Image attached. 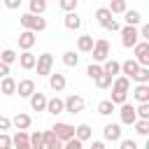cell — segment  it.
Returning <instances> with one entry per match:
<instances>
[{
    "instance_id": "12",
    "label": "cell",
    "mask_w": 149,
    "mask_h": 149,
    "mask_svg": "<svg viewBox=\"0 0 149 149\" xmlns=\"http://www.w3.org/2000/svg\"><path fill=\"white\" fill-rule=\"evenodd\" d=\"M16 93H19L21 98H30V95L35 93V81H33V79H21V81H16Z\"/></svg>"
},
{
    "instance_id": "10",
    "label": "cell",
    "mask_w": 149,
    "mask_h": 149,
    "mask_svg": "<svg viewBox=\"0 0 149 149\" xmlns=\"http://www.w3.org/2000/svg\"><path fill=\"white\" fill-rule=\"evenodd\" d=\"M102 74H107V77H119L121 74V63L119 61H114V58H107L105 63H102Z\"/></svg>"
},
{
    "instance_id": "43",
    "label": "cell",
    "mask_w": 149,
    "mask_h": 149,
    "mask_svg": "<svg viewBox=\"0 0 149 149\" xmlns=\"http://www.w3.org/2000/svg\"><path fill=\"white\" fill-rule=\"evenodd\" d=\"M63 149H81V142H79V140H74V137H72V140H68V142H65V144H63Z\"/></svg>"
},
{
    "instance_id": "2",
    "label": "cell",
    "mask_w": 149,
    "mask_h": 149,
    "mask_svg": "<svg viewBox=\"0 0 149 149\" xmlns=\"http://www.w3.org/2000/svg\"><path fill=\"white\" fill-rule=\"evenodd\" d=\"M91 54H93V63H105L107 58H109V42L105 40V37H100V40H95V44H93V49H91Z\"/></svg>"
},
{
    "instance_id": "1",
    "label": "cell",
    "mask_w": 149,
    "mask_h": 149,
    "mask_svg": "<svg viewBox=\"0 0 149 149\" xmlns=\"http://www.w3.org/2000/svg\"><path fill=\"white\" fill-rule=\"evenodd\" d=\"M19 23L23 26V30H30V33H42L47 28V19L33 16V14H21L19 16Z\"/></svg>"
},
{
    "instance_id": "4",
    "label": "cell",
    "mask_w": 149,
    "mask_h": 149,
    "mask_svg": "<svg viewBox=\"0 0 149 149\" xmlns=\"http://www.w3.org/2000/svg\"><path fill=\"white\" fill-rule=\"evenodd\" d=\"M133 54H135V63L140 68H149V42H137L133 47Z\"/></svg>"
},
{
    "instance_id": "35",
    "label": "cell",
    "mask_w": 149,
    "mask_h": 149,
    "mask_svg": "<svg viewBox=\"0 0 149 149\" xmlns=\"http://www.w3.org/2000/svg\"><path fill=\"white\" fill-rule=\"evenodd\" d=\"M86 74H88V77H91V79L95 81V79H98V77L102 74V65H98V63H91V65L86 68Z\"/></svg>"
},
{
    "instance_id": "34",
    "label": "cell",
    "mask_w": 149,
    "mask_h": 149,
    "mask_svg": "<svg viewBox=\"0 0 149 149\" xmlns=\"http://www.w3.org/2000/svg\"><path fill=\"white\" fill-rule=\"evenodd\" d=\"M63 63H65L68 68H77V63H79V56H77L74 51H65V54H63Z\"/></svg>"
},
{
    "instance_id": "25",
    "label": "cell",
    "mask_w": 149,
    "mask_h": 149,
    "mask_svg": "<svg viewBox=\"0 0 149 149\" xmlns=\"http://www.w3.org/2000/svg\"><path fill=\"white\" fill-rule=\"evenodd\" d=\"M128 88H130V79H126L123 74L114 77V81H112V91H119V93H128Z\"/></svg>"
},
{
    "instance_id": "8",
    "label": "cell",
    "mask_w": 149,
    "mask_h": 149,
    "mask_svg": "<svg viewBox=\"0 0 149 149\" xmlns=\"http://www.w3.org/2000/svg\"><path fill=\"white\" fill-rule=\"evenodd\" d=\"M119 116H121V123H128V126H133V123L137 121V116H135V107H133V105H128V102H123V105H121Z\"/></svg>"
},
{
    "instance_id": "44",
    "label": "cell",
    "mask_w": 149,
    "mask_h": 149,
    "mask_svg": "<svg viewBox=\"0 0 149 149\" xmlns=\"http://www.w3.org/2000/svg\"><path fill=\"white\" fill-rule=\"evenodd\" d=\"M105 28H107V30H112V33H116V30H121V23H119L116 19H112V21H109Z\"/></svg>"
},
{
    "instance_id": "31",
    "label": "cell",
    "mask_w": 149,
    "mask_h": 149,
    "mask_svg": "<svg viewBox=\"0 0 149 149\" xmlns=\"http://www.w3.org/2000/svg\"><path fill=\"white\" fill-rule=\"evenodd\" d=\"M16 58H19V54H16L14 49H5V51L0 54V63H2V65H12V63H16Z\"/></svg>"
},
{
    "instance_id": "37",
    "label": "cell",
    "mask_w": 149,
    "mask_h": 149,
    "mask_svg": "<svg viewBox=\"0 0 149 149\" xmlns=\"http://www.w3.org/2000/svg\"><path fill=\"white\" fill-rule=\"evenodd\" d=\"M77 5H79L77 0H61V9L68 12V14H70V12H77Z\"/></svg>"
},
{
    "instance_id": "39",
    "label": "cell",
    "mask_w": 149,
    "mask_h": 149,
    "mask_svg": "<svg viewBox=\"0 0 149 149\" xmlns=\"http://www.w3.org/2000/svg\"><path fill=\"white\" fill-rule=\"evenodd\" d=\"M133 126H135V133L137 135H147L149 133V121H135Z\"/></svg>"
},
{
    "instance_id": "13",
    "label": "cell",
    "mask_w": 149,
    "mask_h": 149,
    "mask_svg": "<svg viewBox=\"0 0 149 149\" xmlns=\"http://www.w3.org/2000/svg\"><path fill=\"white\" fill-rule=\"evenodd\" d=\"M30 107H33V112H44L47 109V95L42 91H35L30 95Z\"/></svg>"
},
{
    "instance_id": "40",
    "label": "cell",
    "mask_w": 149,
    "mask_h": 149,
    "mask_svg": "<svg viewBox=\"0 0 149 149\" xmlns=\"http://www.w3.org/2000/svg\"><path fill=\"white\" fill-rule=\"evenodd\" d=\"M0 149H12V137L7 133H0Z\"/></svg>"
},
{
    "instance_id": "19",
    "label": "cell",
    "mask_w": 149,
    "mask_h": 149,
    "mask_svg": "<svg viewBox=\"0 0 149 149\" xmlns=\"http://www.w3.org/2000/svg\"><path fill=\"white\" fill-rule=\"evenodd\" d=\"M93 44H95L93 35H79V37H77V49H79L81 54H88V51L93 49Z\"/></svg>"
},
{
    "instance_id": "48",
    "label": "cell",
    "mask_w": 149,
    "mask_h": 149,
    "mask_svg": "<svg viewBox=\"0 0 149 149\" xmlns=\"http://www.w3.org/2000/svg\"><path fill=\"white\" fill-rule=\"evenodd\" d=\"M91 149H107V147H105V142H100V140H95V142L91 144Z\"/></svg>"
},
{
    "instance_id": "28",
    "label": "cell",
    "mask_w": 149,
    "mask_h": 149,
    "mask_svg": "<svg viewBox=\"0 0 149 149\" xmlns=\"http://www.w3.org/2000/svg\"><path fill=\"white\" fill-rule=\"evenodd\" d=\"M128 9V5H126V0H112L109 5H107V12L114 16V14H123Z\"/></svg>"
},
{
    "instance_id": "5",
    "label": "cell",
    "mask_w": 149,
    "mask_h": 149,
    "mask_svg": "<svg viewBox=\"0 0 149 149\" xmlns=\"http://www.w3.org/2000/svg\"><path fill=\"white\" fill-rule=\"evenodd\" d=\"M121 44L126 49H133L137 42H140V35H137V28H130V26H121Z\"/></svg>"
},
{
    "instance_id": "21",
    "label": "cell",
    "mask_w": 149,
    "mask_h": 149,
    "mask_svg": "<svg viewBox=\"0 0 149 149\" xmlns=\"http://www.w3.org/2000/svg\"><path fill=\"white\" fill-rule=\"evenodd\" d=\"M30 123H33V119H30L28 114H23V112H19V114L12 119V126H14L16 130H26V128H30Z\"/></svg>"
},
{
    "instance_id": "15",
    "label": "cell",
    "mask_w": 149,
    "mask_h": 149,
    "mask_svg": "<svg viewBox=\"0 0 149 149\" xmlns=\"http://www.w3.org/2000/svg\"><path fill=\"white\" fill-rule=\"evenodd\" d=\"M44 112H49V114H63L65 112V107H63V100L58 98V95H54V98H47V109Z\"/></svg>"
},
{
    "instance_id": "26",
    "label": "cell",
    "mask_w": 149,
    "mask_h": 149,
    "mask_svg": "<svg viewBox=\"0 0 149 149\" xmlns=\"http://www.w3.org/2000/svg\"><path fill=\"white\" fill-rule=\"evenodd\" d=\"M28 14H33V16H42L44 12H47V2L44 0H30L28 2Z\"/></svg>"
},
{
    "instance_id": "20",
    "label": "cell",
    "mask_w": 149,
    "mask_h": 149,
    "mask_svg": "<svg viewBox=\"0 0 149 149\" xmlns=\"http://www.w3.org/2000/svg\"><path fill=\"white\" fill-rule=\"evenodd\" d=\"M133 98L142 105V102H149V84H137L133 88Z\"/></svg>"
},
{
    "instance_id": "36",
    "label": "cell",
    "mask_w": 149,
    "mask_h": 149,
    "mask_svg": "<svg viewBox=\"0 0 149 149\" xmlns=\"http://www.w3.org/2000/svg\"><path fill=\"white\" fill-rule=\"evenodd\" d=\"M133 79H135L137 84H149V68H140Z\"/></svg>"
},
{
    "instance_id": "42",
    "label": "cell",
    "mask_w": 149,
    "mask_h": 149,
    "mask_svg": "<svg viewBox=\"0 0 149 149\" xmlns=\"http://www.w3.org/2000/svg\"><path fill=\"white\" fill-rule=\"evenodd\" d=\"M9 128H12V119L0 116V133H5V130H9Z\"/></svg>"
},
{
    "instance_id": "22",
    "label": "cell",
    "mask_w": 149,
    "mask_h": 149,
    "mask_svg": "<svg viewBox=\"0 0 149 149\" xmlns=\"http://www.w3.org/2000/svg\"><path fill=\"white\" fill-rule=\"evenodd\" d=\"M19 65L23 68V70H33L35 68V61H37V56H33L30 51H23V54H19Z\"/></svg>"
},
{
    "instance_id": "3",
    "label": "cell",
    "mask_w": 149,
    "mask_h": 149,
    "mask_svg": "<svg viewBox=\"0 0 149 149\" xmlns=\"http://www.w3.org/2000/svg\"><path fill=\"white\" fill-rule=\"evenodd\" d=\"M51 133H54V135L65 144L68 140H72V137H74V126H72V123H65V121H56V126L51 128Z\"/></svg>"
},
{
    "instance_id": "41",
    "label": "cell",
    "mask_w": 149,
    "mask_h": 149,
    "mask_svg": "<svg viewBox=\"0 0 149 149\" xmlns=\"http://www.w3.org/2000/svg\"><path fill=\"white\" fill-rule=\"evenodd\" d=\"M119 149H137L135 140H119Z\"/></svg>"
},
{
    "instance_id": "9",
    "label": "cell",
    "mask_w": 149,
    "mask_h": 149,
    "mask_svg": "<svg viewBox=\"0 0 149 149\" xmlns=\"http://www.w3.org/2000/svg\"><path fill=\"white\" fill-rule=\"evenodd\" d=\"M102 137H105L107 142H119V140H121V126H119V123H107V126L102 128Z\"/></svg>"
},
{
    "instance_id": "11",
    "label": "cell",
    "mask_w": 149,
    "mask_h": 149,
    "mask_svg": "<svg viewBox=\"0 0 149 149\" xmlns=\"http://www.w3.org/2000/svg\"><path fill=\"white\" fill-rule=\"evenodd\" d=\"M49 86H51V91L61 93V91L68 86V79H65V74H61V72H51V74H49Z\"/></svg>"
},
{
    "instance_id": "38",
    "label": "cell",
    "mask_w": 149,
    "mask_h": 149,
    "mask_svg": "<svg viewBox=\"0 0 149 149\" xmlns=\"http://www.w3.org/2000/svg\"><path fill=\"white\" fill-rule=\"evenodd\" d=\"M112 81H114L112 77H107V74H100V77L95 79V86H98V88H107V86H112Z\"/></svg>"
},
{
    "instance_id": "29",
    "label": "cell",
    "mask_w": 149,
    "mask_h": 149,
    "mask_svg": "<svg viewBox=\"0 0 149 149\" xmlns=\"http://www.w3.org/2000/svg\"><path fill=\"white\" fill-rule=\"evenodd\" d=\"M95 19H98V23H100V26L105 28V26H107V23H109V21H112L114 16H112V14L107 12V7H98V9H95Z\"/></svg>"
},
{
    "instance_id": "17",
    "label": "cell",
    "mask_w": 149,
    "mask_h": 149,
    "mask_svg": "<svg viewBox=\"0 0 149 149\" xmlns=\"http://www.w3.org/2000/svg\"><path fill=\"white\" fill-rule=\"evenodd\" d=\"M137 70H140V65H137L133 58H128V61L121 63V74H123L126 79H133V77L137 74Z\"/></svg>"
},
{
    "instance_id": "23",
    "label": "cell",
    "mask_w": 149,
    "mask_h": 149,
    "mask_svg": "<svg viewBox=\"0 0 149 149\" xmlns=\"http://www.w3.org/2000/svg\"><path fill=\"white\" fill-rule=\"evenodd\" d=\"M44 149H63V142L51 133V130H44Z\"/></svg>"
},
{
    "instance_id": "32",
    "label": "cell",
    "mask_w": 149,
    "mask_h": 149,
    "mask_svg": "<svg viewBox=\"0 0 149 149\" xmlns=\"http://www.w3.org/2000/svg\"><path fill=\"white\" fill-rule=\"evenodd\" d=\"M135 116L137 121H149V102H142L135 107Z\"/></svg>"
},
{
    "instance_id": "18",
    "label": "cell",
    "mask_w": 149,
    "mask_h": 149,
    "mask_svg": "<svg viewBox=\"0 0 149 149\" xmlns=\"http://www.w3.org/2000/svg\"><path fill=\"white\" fill-rule=\"evenodd\" d=\"M0 93L2 95H16V79L14 77L0 79Z\"/></svg>"
},
{
    "instance_id": "47",
    "label": "cell",
    "mask_w": 149,
    "mask_h": 149,
    "mask_svg": "<svg viewBox=\"0 0 149 149\" xmlns=\"http://www.w3.org/2000/svg\"><path fill=\"white\" fill-rule=\"evenodd\" d=\"M5 77H9V65H2L0 63V79H5Z\"/></svg>"
},
{
    "instance_id": "24",
    "label": "cell",
    "mask_w": 149,
    "mask_h": 149,
    "mask_svg": "<svg viewBox=\"0 0 149 149\" xmlns=\"http://www.w3.org/2000/svg\"><path fill=\"white\" fill-rule=\"evenodd\" d=\"M63 23H65V28H68V30H79L81 19H79V14H77V12H70V14H65Z\"/></svg>"
},
{
    "instance_id": "30",
    "label": "cell",
    "mask_w": 149,
    "mask_h": 149,
    "mask_svg": "<svg viewBox=\"0 0 149 149\" xmlns=\"http://www.w3.org/2000/svg\"><path fill=\"white\" fill-rule=\"evenodd\" d=\"M28 142H30V149H44V135L40 130H35L33 135H28Z\"/></svg>"
},
{
    "instance_id": "16",
    "label": "cell",
    "mask_w": 149,
    "mask_h": 149,
    "mask_svg": "<svg viewBox=\"0 0 149 149\" xmlns=\"http://www.w3.org/2000/svg\"><path fill=\"white\" fill-rule=\"evenodd\" d=\"M91 135H93V128H91L88 123H79V126H74V140H79L81 144H84L86 140H91Z\"/></svg>"
},
{
    "instance_id": "33",
    "label": "cell",
    "mask_w": 149,
    "mask_h": 149,
    "mask_svg": "<svg viewBox=\"0 0 149 149\" xmlns=\"http://www.w3.org/2000/svg\"><path fill=\"white\" fill-rule=\"evenodd\" d=\"M112 112H114V105H112L109 100H100V102H98V114H100V116H109Z\"/></svg>"
},
{
    "instance_id": "27",
    "label": "cell",
    "mask_w": 149,
    "mask_h": 149,
    "mask_svg": "<svg viewBox=\"0 0 149 149\" xmlns=\"http://www.w3.org/2000/svg\"><path fill=\"white\" fill-rule=\"evenodd\" d=\"M123 21H126V26L137 28V23H140L142 19H140V12H137V9H126V12H123Z\"/></svg>"
},
{
    "instance_id": "14",
    "label": "cell",
    "mask_w": 149,
    "mask_h": 149,
    "mask_svg": "<svg viewBox=\"0 0 149 149\" xmlns=\"http://www.w3.org/2000/svg\"><path fill=\"white\" fill-rule=\"evenodd\" d=\"M33 44H35V33H30V30H21V33H19V47H21L23 51H30Z\"/></svg>"
},
{
    "instance_id": "45",
    "label": "cell",
    "mask_w": 149,
    "mask_h": 149,
    "mask_svg": "<svg viewBox=\"0 0 149 149\" xmlns=\"http://www.w3.org/2000/svg\"><path fill=\"white\" fill-rule=\"evenodd\" d=\"M5 7L7 9H19L21 7V0H5Z\"/></svg>"
},
{
    "instance_id": "6",
    "label": "cell",
    "mask_w": 149,
    "mask_h": 149,
    "mask_svg": "<svg viewBox=\"0 0 149 149\" xmlns=\"http://www.w3.org/2000/svg\"><path fill=\"white\" fill-rule=\"evenodd\" d=\"M35 68H37V74H40V77H49V74H51V68H54V56H51L49 51L42 54V56H37Z\"/></svg>"
},
{
    "instance_id": "46",
    "label": "cell",
    "mask_w": 149,
    "mask_h": 149,
    "mask_svg": "<svg viewBox=\"0 0 149 149\" xmlns=\"http://www.w3.org/2000/svg\"><path fill=\"white\" fill-rule=\"evenodd\" d=\"M12 147L14 149H30V142L26 140V142H12Z\"/></svg>"
},
{
    "instance_id": "7",
    "label": "cell",
    "mask_w": 149,
    "mask_h": 149,
    "mask_svg": "<svg viewBox=\"0 0 149 149\" xmlns=\"http://www.w3.org/2000/svg\"><path fill=\"white\" fill-rule=\"evenodd\" d=\"M84 105H86V100H84L81 95H77V93H72V95H68V98L63 100V107H65L68 114H77V112H81Z\"/></svg>"
}]
</instances>
